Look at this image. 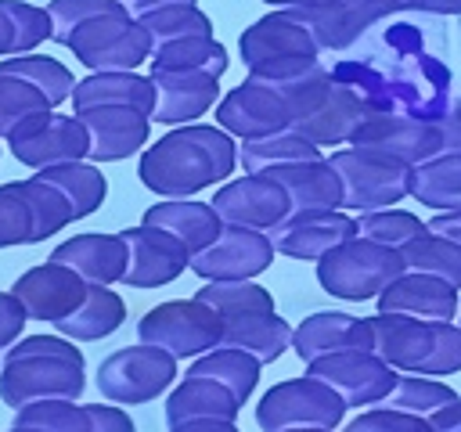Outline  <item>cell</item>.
Listing matches in <instances>:
<instances>
[{
  "instance_id": "91938a15",
  "label": "cell",
  "mask_w": 461,
  "mask_h": 432,
  "mask_svg": "<svg viewBox=\"0 0 461 432\" xmlns=\"http://www.w3.org/2000/svg\"><path fill=\"white\" fill-rule=\"evenodd\" d=\"M7 432H43V428H32V425H14V428H7Z\"/></svg>"
},
{
  "instance_id": "b9f144b4",
  "label": "cell",
  "mask_w": 461,
  "mask_h": 432,
  "mask_svg": "<svg viewBox=\"0 0 461 432\" xmlns=\"http://www.w3.org/2000/svg\"><path fill=\"white\" fill-rule=\"evenodd\" d=\"M137 22L151 36V50L162 43L191 40V36H212V18L198 4H166V7L137 14Z\"/></svg>"
},
{
  "instance_id": "8992f818",
  "label": "cell",
  "mask_w": 461,
  "mask_h": 432,
  "mask_svg": "<svg viewBox=\"0 0 461 432\" xmlns=\"http://www.w3.org/2000/svg\"><path fill=\"white\" fill-rule=\"evenodd\" d=\"M371 353H378L400 374H457L461 371V324L457 320H418L403 313H375Z\"/></svg>"
},
{
  "instance_id": "9f6ffc18",
  "label": "cell",
  "mask_w": 461,
  "mask_h": 432,
  "mask_svg": "<svg viewBox=\"0 0 461 432\" xmlns=\"http://www.w3.org/2000/svg\"><path fill=\"white\" fill-rule=\"evenodd\" d=\"M429 428L432 432H461V400H454L450 407H443L439 414L429 418Z\"/></svg>"
},
{
  "instance_id": "6da1fadb",
  "label": "cell",
  "mask_w": 461,
  "mask_h": 432,
  "mask_svg": "<svg viewBox=\"0 0 461 432\" xmlns=\"http://www.w3.org/2000/svg\"><path fill=\"white\" fill-rule=\"evenodd\" d=\"M331 79L346 86L367 115L439 122L450 108V68L425 47L421 29L411 22L385 25L378 50L335 61Z\"/></svg>"
},
{
  "instance_id": "4fadbf2b",
  "label": "cell",
  "mask_w": 461,
  "mask_h": 432,
  "mask_svg": "<svg viewBox=\"0 0 461 432\" xmlns=\"http://www.w3.org/2000/svg\"><path fill=\"white\" fill-rule=\"evenodd\" d=\"M220 335H223L220 313L194 295L158 302L137 320V338L166 349L176 360H194V356L216 349Z\"/></svg>"
},
{
  "instance_id": "7dc6e473",
  "label": "cell",
  "mask_w": 461,
  "mask_h": 432,
  "mask_svg": "<svg viewBox=\"0 0 461 432\" xmlns=\"http://www.w3.org/2000/svg\"><path fill=\"white\" fill-rule=\"evenodd\" d=\"M50 108L54 104L29 79L0 68V137H7L29 115H40V112H50Z\"/></svg>"
},
{
  "instance_id": "8d00e7d4",
  "label": "cell",
  "mask_w": 461,
  "mask_h": 432,
  "mask_svg": "<svg viewBox=\"0 0 461 432\" xmlns=\"http://www.w3.org/2000/svg\"><path fill=\"white\" fill-rule=\"evenodd\" d=\"M411 198L432 212L461 209V151H439L436 158L414 166Z\"/></svg>"
},
{
  "instance_id": "8fae6325",
  "label": "cell",
  "mask_w": 461,
  "mask_h": 432,
  "mask_svg": "<svg viewBox=\"0 0 461 432\" xmlns=\"http://www.w3.org/2000/svg\"><path fill=\"white\" fill-rule=\"evenodd\" d=\"M68 223H76L68 202L36 173L0 184V248L47 241Z\"/></svg>"
},
{
  "instance_id": "7c38bea8",
  "label": "cell",
  "mask_w": 461,
  "mask_h": 432,
  "mask_svg": "<svg viewBox=\"0 0 461 432\" xmlns=\"http://www.w3.org/2000/svg\"><path fill=\"white\" fill-rule=\"evenodd\" d=\"M342 396L324 385L313 374L285 378L270 385L256 403V425L263 432H285V428H339L346 418Z\"/></svg>"
},
{
  "instance_id": "ac0fdd59",
  "label": "cell",
  "mask_w": 461,
  "mask_h": 432,
  "mask_svg": "<svg viewBox=\"0 0 461 432\" xmlns=\"http://www.w3.org/2000/svg\"><path fill=\"white\" fill-rule=\"evenodd\" d=\"M212 209L227 227H249V230H274L288 212L292 202L285 187L267 173H245L234 180H223L212 194Z\"/></svg>"
},
{
  "instance_id": "cb8c5ba5",
  "label": "cell",
  "mask_w": 461,
  "mask_h": 432,
  "mask_svg": "<svg viewBox=\"0 0 461 432\" xmlns=\"http://www.w3.org/2000/svg\"><path fill=\"white\" fill-rule=\"evenodd\" d=\"M86 288H90V284H86L76 270L54 263V259H47V263H40V266H29V270L11 284V292H14L18 302L25 306V317H29V320H47V324L68 317V313L83 302Z\"/></svg>"
},
{
  "instance_id": "c3c4849f",
  "label": "cell",
  "mask_w": 461,
  "mask_h": 432,
  "mask_svg": "<svg viewBox=\"0 0 461 432\" xmlns=\"http://www.w3.org/2000/svg\"><path fill=\"white\" fill-rule=\"evenodd\" d=\"M342 432H432L425 418H414L407 410H393L385 403L360 410L353 421L342 425Z\"/></svg>"
},
{
  "instance_id": "f35d334b",
  "label": "cell",
  "mask_w": 461,
  "mask_h": 432,
  "mask_svg": "<svg viewBox=\"0 0 461 432\" xmlns=\"http://www.w3.org/2000/svg\"><path fill=\"white\" fill-rule=\"evenodd\" d=\"M50 40V14L29 0H0V58L32 54Z\"/></svg>"
},
{
  "instance_id": "5bb4252c",
  "label": "cell",
  "mask_w": 461,
  "mask_h": 432,
  "mask_svg": "<svg viewBox=\"0 0 461 432\" xmlns=\"http://www.w3.org/2000/svg\"><path fill=\"white\" fill-rule=\"evenodd\" d=\"M94 382L108 403H119V407L151 403L176 382V356H169L158 346L137 342L104 356L97 364Z\"/></svg>"
},
{
  "instance_id": "e575fe53",
  "label": "cell",
  "mask_w": 461,
  "mask_h": 432,
  "mask_svg": "<svg viewBox=\"0 0 461 432\" xmlns=\"http://www.w3.org/2000/svg\"><path fill=\"white\" fill-rule=\"evenodd\" d=\"M40 180H47L72 209V220H83L90 212H97L108 198V180L104 173L97 169V162H61V166H47V169H36Z\"/></svg>"
},
{
  "instance_id": "680465c9",
  "label": "cell",
  "mask_w": 461,
  "mask_h": 432,
  "mask_svg": "<svg viewBox=\"0 0 461 432\" xmlns=\"http://www.w3.org/2000/svg\"><path fill=\"white\" fill-rule=\"evenodd\" d=\"M130 7V14H144V11H155V7H166V4H198V0H122Z\"/></svg>"
},
{
  "instance_id": "ab89813d",
  "label": "cell",
  "mask_w": 461,
  "mask_h": 432,
  "mask_svg": "<svg viewBox=\"0 0 461 432\" xmlns=\"http://www.w3.org/2000/svg\"><path fill=\"white\" fill-rule=\"evenodd\" d=\"M400 259H403V270H418L461 288V248L436 230H425L414 241H407L400 248Z\"/></svg>"
},
{
  "instance_id": "f6af8a7d",
  "label": "cell",
  "mask_w": 461,
  "mask_h": 432,
  "mask_svg": "<svg viewBox=\"0 0 461 432\" xmlns=\"http://www.w3.org/2000/svg\"><path fill=\"white\" fill-rule=\"evenodd\" d=\"M429 223H421L414 212L400 209V205H389V209H375V212H360L357 216V234L360 238H371L385 248H403L407 241H414L418 234H425Z\"/></svg>"
},
{
  "instance_id": "f5cc1de1",
  "label": "cell",
  "mask_w": 461,
  "mask_h": 432,
  "mask_svg": "<svg viewBox=\"0 0 461 432\" xmlns=\"http://www.w3.org/2000/svg\"><path fill=\"white\" fill-rule=\"evenodd\" d=\"M439 130H443V151H461V101L447 108V115L439 119Z\"/></svg>"
},
{
  "instance_id": "11a10c76",
  "label": "cell",
  "mask_w": 461,
  "mask_h": 432,
  "mask_svg": "<svg viewBox=\"0 0 461 432\" xmlns=\"http://www.w3.org/2000/svg\"><path fill=\"white\" fill-rule=\"evenodd\" d=\"M169 432H241L234 421H220V418H198V421H180L169 425Z\"/></svg>"
},
{
  "instance_id": "44dd1931",
  "label": "cell",
  "mask_w": 461,
  "mask_h": 432,
  "mask_svg": "<svg viewBox=\"0 0 461 432\" xmlns=\"http://www.w3.org/2000/svg\"><path fill=\"white\" fill-rule=\"evenodd\" d=\"M126 241V270H122V284L126 288H162L169 281H176L187 263L191 252L166 230L158 227H126L119 230Z\"/></svg>"
},
{
  "instance_id": "94428289",
  "label": "cell",
  "mask_w": 461,
  "mask_h": 432,
  "mask_svg": "<svg viewBox=\"0 0 461 432\" xmlns=\"http://www.w3.org/2000/svg\"><path fill=\"white\" fill-rule=\"evenodd\" d=\"M285 432H335V428H285Z\"/></svg>"
},
{
  "instance_id": "ee69618b",
  "label": "cell",
  "mask_w": 461,
  "mask_h": 432,
  "mask_svg": "<svg viewBox=\"0 0 461 432\" xmlns=\"http://www.w3.org/2000/svg\"><path fill=\"white\" fill-rule=\"evenodd\" d=\"M0 68L29 79L54 108L61 101H68L72 86H76V76L68 72V65H61L58 58H47V54H36V50L32 54H14V58H0Z\"/></svg>"
},
{
  "instance_id": "7a4b0ae2",
  "label": "cell",
  "mask_w": 461,
  "mask_h": 432,
  "mask_svg": "<svg viewBox=\"0 0 461 432\" xmlns=\"http://www.w3.org/2000/svg\"><path fill=\"white\" fill-rule=\"evenodd\" d=\"M238 166V140L205 122L173 126L140 151L137 180L158 198H191L205 187L230 180Z\"/></svg>"
},
{
  "instance_id": "83f0119b",
  "label": "cell",
  "mask_w": 461,
  "mask_h": 432,
  "mask_svg": "<svg viewBox=\"0 0 461 432\" xmlns=\"http://www.w3.org/2000/svg\"><path fill=\"white\" fill-rule=\"evenodd\" d=\"M50 259L76 270L86 284H115L126 270V241L122 234H76L65 238Z\"/></svg>"
},
{
  "instance_id": "d590c367",
  "label": "cell",
  "mask_w": 461,
  "mask_h": 432,
  "mask_svg": "<svg viewBox=\"0 0 461 432\" xmlns=\"http://www.w3.org/2000/svg\"><path fill=\"white\" fill-rule=\"evenodd\" d=\"M259 371H263V364L256 356H249L245 349H234V346H216V349L194 356L187 367V374L220 382L238 403H249V396L259 385Z\"/></svg>"
},
{
  "instance_id": "277c9868",
  "label": "cell",
  "mask_w": 461,
  "mask_h": 432,
  "mask_svg": "<svg viewBox=\"0 0 461 432\" xmlns=\"http://www.w3.org/2000/svg\"><path fill=\"white\" fill-rule=\"evenodd\" d=\"M86 360L65 335H25L11 342L0 367V400L18 410L36 400H79Z\"/></svg>"
},
{
  "instance_id": "836d02e7",
  "label": "cell",
  "mask_w": 461,
  "mask_h": 432,
  "mask_svg": "<svg viewBox=\"0 0 461 432\" xmlns=\"http://www.w3.org/2000/svg\"><path fill=\"white\" fill-rule=\"evenodd\" d=\"M122 320H126L122 295L112 292L108 284H90L83 302L68 317L54 320V328H58V335H65L72 342H97V338L115 335L122 328Z\"/></svg>"
},
{
  "instance_id": "7bdbcfd3",
  "label": "cell",
  "mask_w": 461,
  "mask_h": 432,
  "mask_svg": "<svg viewBox=\"0 0 461 432\" xmlns=\"http://www.w3.org/2000/svg\"><path fill=\"white\" fill-rule=\"evenodd\" d=\"M454 400H461L443 378H429V374H396V385L389 389V396L382 400L393 410H407L414 418H432L443 407H450Z\"/></svg>"
},
{
  "instance_id": "f546056e",
  "label": "cell",
  "mask_w": 461,
  "mask_h": 432,
  "mask_svg": "<svg viewBox=\"0 0 461 432\" xmlns=\"http://www.w3.org/2000/svg\"><path fill=\"white\" fill-rule=\"evenodd\" d=\"M140 223L173 234L191 256L202 252L209 241H216V234L223 230V220L216 216L212 202H191V198H162L148 205Z\"/></svg>"
},
{
  "instance_id": "7402d4cb",
  "label": "cell",
  "mask_w": 461,
  "mask_h": 432,
  "mask_svg": "<svg viewBox=\"0 0 461 432\" xmlns=\"http://www.w3.org/2000/svg\"><path fill=\"white\" fill-rule=\"evenodd\" d=\"M151 86H155V112L151 122L162 126H187L198 122L209 108L220 101V79L209 72H191V68H151Z\"/></svg>"
},
{
  "instance_id": "681fc988",
  "label": "cell",
  "mask_w": 461,
  "mask_h": 432,
  "mask_svg": "<svg viewBox=\"0 0 461 432\" xmlns=\"http://www.w3.org/2000/svg\"><path fill=\"white\" fill-rule=\"evenodd\" d=\"M86 414H90L86 432H137L133 418L119 403H86Z\"/></svg>"
},
{
  "instance_id": "5b68a950",
  "label": "cell",
  "mask_w": 461,
  "mask_h": 432,
  "mask_svg": "<svg viewBox=\"0 0 461 432\" xmlns=\"http://www.w3.org/2000/svg\"><path fill=\"white\" fill-rule=\"evenodd\" d=\"M194 299L209 302L220 320L223 335L220 346L245 349L259 364H274L281 353L292 349V324L277 317L274 295L256 281H205Z\"/></svg>"
},
{
  "instance_id": "1f68e13d",
  "label": "cell",
  "mask_w": 461,
  "mask_h": 432,
  "mask_svg": "<svg viewBox=\"0 0 461 432\" xmlns=\"http://www.w3.org/2000/svg\"><path fill=\"white\" fill-rule=\"evenodd\" d=\"M241 410V403L212 378H198V374H184L169 396H166V425H180V421H198V418H220V421H234Z\"/></svg>"
},
{
  "instance_id": "9c48e42d",
  "label": "cell",
  "mask_w": 461,
  "mask_h": 432,
  "mask_svg": "<svg viewBox=\"0 0 461 432\" xmlns=\"http://www.w3.org/2000/svg\"><path fill=\"white\" fill-rule=\"evenodd\" d=\"M403 274V259L396 248H385L371 238H349L328 256L317 259V284L342 302H367Z\"/></svg>"
},
{
  "instance_id": "db71d44e",
  "label": "cell",
  "mask_w": 461,
  "mask_h": 432,
  "mask_svg": "<svg viewBox=\"0 0 461 432\" xmlns=\"http://www.w3.org/2000/svg\"><path fill=\"white\" fill-rule=\"evenodd\" d=\"M429 230H436V234L450 238V241L461 248V209H450V212H436V216L429 220Z\"/></svg>"
},
{
  "instance_id": "ba28073f",
  "label": "cell",
  "mask_w": 461,
  "mask_h": 432,
  "mask_svg": "<svg viewBox=\"0 0 461 432\" xmlns=\"http://www.w3.org/2000/svg\"><path fill=\"white\" fill-rule=\"evenodd\" d=\"M61 47H68L90 72H137L151 58V36L130 14V7L94 14L90 22L76 25Z\"/></svg>"
},
{
  "instance_id": "6125c7cd",
  "label": "cell",
  "mask_w": 461,
  "mask_h": 432,
  "mask_svg": "<svg viewBox=\"0 0 461 432\" xmlns=\"http://www.w3.org/2000/svg\"><path fill=\"white\" fill-rule=\"evenodd\" d=\"M457 324H461V306H457Z\"/></svg>"
},
{
  "instance_id": "816d5d0a",
  "label": "cell",
  "mask_w": 461,
  "mask_h": 432,
  "mask_svg": "<svg viewBox=\"0 0 461 432\" xmlns=\"http://www.w3.org/2000/svg\"><path fill=\"white\" fill-rule=\"evenodd\" d=\"M396 11H414V14H461V0H396Z\"/></svg>"
},
{
  "instance_id": "6f0895ef",
  "label": "cell",
  "mask_w": 461,
  "mask_h": 432,
  "mask_svg": "<svg viewBox=\"0 0 461 432\" xmlns=\"http://www.w3.org/2000/svg\"><path fill=\"white\" fill-rule=\"evenodd\" d=\"M270 7H285V11H317V7H328L335 0H263Z\"/></svg>"
},
{
  "instance_id": "d6a6232c",
  "label": "cell",
  "mask_w": 461,
  "mask_h": 432,
  "mask_svg": "<svg viewBox=\"0 0 461 432\" xmlns=\"http://www.w3.org/2000/svg\"><path fill=\"white\" fill-rule=\"evenodd\" d=\"M364 119H367V108H364L346 86H339V83L331 79L328 97H324L303 122H295L292 130H299L306 140H313V144L324 151L328 144H349L353 130H357Z\"/></svg>"
},
{
  "instance_id": "bcb514c9",
  "label": "cell",
  "mask_w": 461,
  "mask_h": 432,
  "mask_svg": "<svg viewBox=\"0 0 461 432\" xmlns=\"http://www.w3.org/2000/svg\"><path fill=\"white\" fill-rule=\"evenodd\" d=\"M14 425H32L43 432H86L90 414L86 403L76 400H36L14 410Z\"/></svg>"
},
{
  "instance_id": "e0dca14e",
  "label": "cell",
  "mask_w": 461,
  "mask_h": 432,
  "mask_svg": "<svg viewBox=\"0 0 461 432\" xmlns=\"http://www.w3.org/2000/svg\"><path fill=\"white\" fill-rule=\"evenodd\" d=\"M306 374L331 385L346 407H371V403H382L389 396L400 371L389 367L371 349H342V353H328V356L310 360Z\"/></svg>"
},
{
  "instance_id": "9a60e30c",
  "label": "cell",
  "mask_w": 461,
  "mask_h": 432,
  "mask_svg": "<svg viewBox=\"0 0 461 432\" xmlns=\"http://www.w3.org/2000/svg\"><path fill=\"white\" fill-rule=\"evenodd\" d=\"M4 140H7L11 155H14L22 166H29V169H47V166H61V162H79V158H86V151H90L86 126H83L76 115H58L54 108H50V112H40V115H29V119L18 122Z\"/></svg>"
},
{
  "instance_id": "60d3db41",
  "label": "cell",
  "mask_w": 461,
  "mask_h": 432,
  "mask_svg": "<svg viewBox=\"0 0 461 432\" xmlns=\"http://www.w3.org/2000/svg\"><path fill=\"white\" fill-rule=\"evenodd\" d=\"M151 68H191V72H209V76H223L230 58L227 47L216 36H191V40H176V43H162L151 50Z\"/></svg>"
},
{
  "instance_id": "d4e9b609",
  "label": "cell",
  "mask_w": 461,
  "mask_h": 432,
  "mask_svg": "<svg viewBox=\"0 0 461 432\" xmlns=\"http://www.w3.org/2000/svg\"><path fill=\"white\" fill-rule=\"evenodd\" d=\"M321 50H349L375 25L396 14V0H335L317 11H295Z\"/></svg>"
},
{
  "instance_id": "603a6c76",
  "label": "cell",
  "mask_w": 461,
  "mask_h": 432,
  "mask_svg": "<svg viewBox=\"0 0 461 432\" xmlns=\"http://www.w3.org/2000/svg\"><path fill=\"white\" fill-rule=\"evenodd\" d=\"M90 137V162H122L137 151H144L148 133H151V115L126 108V104H97V108H83L72 112Z\"/></svg>"
},
{
  "instance_id": "f907efd6",
  "label": "cell",
  "mask_w": 461,
  "mask_h": 432,
  "mask_svg": "<svg viewBox=\"0 0 461 432\" xmlns=\"http://www.w3.org/2000/svg\"><path fill=\"white\" fill-rule=\"evenodd\" d=\"M25 306L18 302L14 292H0V349L18 342L22 338V328H25Z\"/></svg>"
},
{
  "instance_id": "52a82bcc",
  "label": "cell",
  "mask_w": 461,
  "mask_h": 432,
  "mask_svg": "<svg viewBox=\"0 0 461 432\" xmlns=\"http://www.w3.org/2000/svg\"><path fill=\"white\" fill-rule=\"evenodd\" d=\"M321 54L324 50L317 47L306 22L285 7H274L270 14L256 18L238 36V58L249 68V76L259 79H288L295 72H306L321 61Z\"/></svg>"
},
{
  "instance_id": "2e32d148",
  "label": "cell",
  "mask_w": 461,
  "mask_h": 432,
  "mask_svg": "<svg viewBox=\"0 0 461 432\" xmlns=\"http://www.w3.org/2000/svg\"><path fill=\"white\" fill-rule=\"evenodd\" d=\"M277 248L267 230H249V227H227L209 241L202 252L191 256L187 270L198 274L202 281H256L263 270H270Z\"/></svg>"
},
{
  "instance_id": "4316f807",
  "label": "cell",
  "mask_w": 461,
  "mask_h": 432,
  "mask_svg": "<svg viewBox=\"0 0 461 432\" xmlns=\"http://www.w3.org/2000/svg\"><path fill=\"white\" fill-rule=\"evenodd\" d=\"M371 320L346 310H317L292 328V353L303 364L342 349H371Z\"/></svg>"
},
{
  "instance_id": "d6986e66",
  "label": "cell",
  "mask_w": 461,
  "mask_h": 432,
  "mask_svg": "<svg viewBox=\"0 0 461 432\" xmlns=\"http://www.w3.org/2000/svg\"><path fill=\"white\" fill-rule=\"evenodd\" d=\"M349 144L382 151L414 169L443 151V130H439V122H425V119H411V115H367L353 130Z\"/></svg>"
},
{
  "instance_id": "74e56055",
  "label": "cell",
  "mask_w": 461,
  "mask_h": 432,
  "mask_svg": "<svg viewBox=\"0 0 461 432\" xmlns=\"http://www.w3.org/2000/svg\"><path fill=\"white\" fill-rule=\"evenodd\" d=\"M324 151L306 140L299 130H281V133H267V137H252L238 144V162L245 173H267L288 162H306V158H321Z\"/></svg>"
},
{
  "instance_id": "4dcf8cb0",
  "label": "cell",
  "mask_w": 461,
  "mask_h": 432,
  "mask_svg": "<svg viewBox=\"0 0 461 432\" xmlns=\"http://www.w3.org/2000/svg\"><path fill=\"white\" fill-rule=\"evenodd\" d=\"M68 101H72V112L97 108V104H126V108L151 115L155 86H151V76H140V72H90L76 79Z\"/></svg>"
},
{
  "instance_id": "484cf974",
  "label": "cell",
  "mask_w": 461,
  "mask_h": 432,
  "mask_svg": "<svg viewBox=\"0 0 461 432\" xmlns=\"http://www.w3.org/2000/svg\"><path fill=\"white\" fill-rule=\"evenodd\" d=\"M375 302H378V313H403L418 320H457L461 288L418 270H403L378 292Z\"/></svg>"
},
{
  "instance_id": "30bf717a",
  "label": "cell",
  "mask_w": 461,
  "mask_h": 432,
  "mask_svg": "<svg viewBox=\"0 0 461 432\" xmlns=\"http://www.w3.org/2000/svg\"><path fill=\"white\" fill-rule=\"evenodd\" d=\"M331 169L342 184V209L346 212H375L403 202L411 194V166L371 151V148H339L328 155Z\"/></svg>"
},
{
  "instance_id": "3957f363",
  "label": "cell",
  "mask_w": 461,
  "mask_h": 432,
  "mask_svg": "<svg viewBox=\"0 0 461 432\" xmlns=\"http://www.w3.org/2000/svg\"><path fill=\"white\" fill-rule=\"evenodd\" d=\"M328 90H331V68H324V61L288 79L249 76L216 101V126L227 130L234 140L281 133L303 122L328 97Z\"/></svg>"
},
{
  "instance_id": "f1b7e54d",
  "label": "cell",
  "mask_w": 461,
  "mask_h": 432,
  "mask_svg": "<svg viewBox=\"0 0 461 432\" xmlns=\"http://www.w3.org/2000/svg\"><path fill=\"white\" fill-rule=\"evenodd\" d=\"M267 176H274V180L285 187V194H288V202H292V212L342 209V184H339V173L331 169L328 155L267 169Z\"/></svg>"
},
{
  "instance_id": "ffe728a7",
  "label": "cell",
  "mask_w": 461,
  "mask_h": 432,
  "mask_svg": "<svg viewBox=\"0 0 461 432\" xmlns=\"http://www.w3.org/2000/svg\"><path fill=\"white\" fill-rule=\"evenodd\" d=\"M357 238V216L346 209H313V212H288L274 230L270 241L281 256L317 263L342 241Z\"/></svg>"
}]
</instances>
